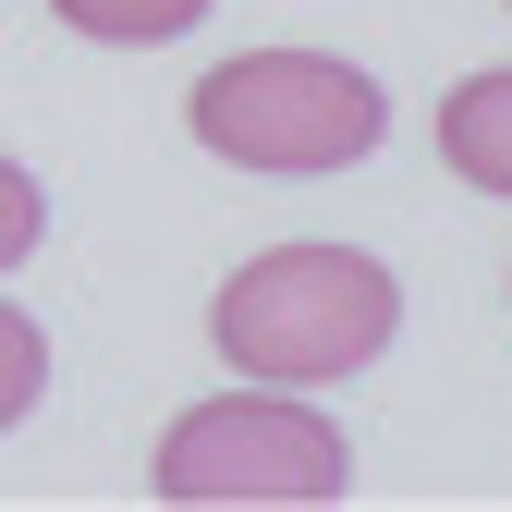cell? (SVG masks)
Masks as SVG:
<instances>
[{"instance_id": "cell-1", "label": "cell", "mask_w": 512, "mask_h": 512, "mask_svg": "<svg viewBox=\"0 0 512 512\" xmlns=\"http://www.w3.org/2000/svg\"><path fill=\"white\" fill-rule=\"evenodd\" d=\"M208 330L244 378H269V391H330V378L378 366L403 330V281L378 269L366 244H269L256 269L220 281Z\"/></svg>"}, {"instance_id": "cell-2", "label": "cell", "mask_w": 512, "mask_h": 512, "mask_svg": "<svg viewBox=\"0 0 512 512\" xmlns=\"http://www.w3.org/2000/svg\"><path fill=\"white\" fill-rule=\"evenodd\" d=\"M147 488L183 512H317L354 488L342 427L317 415L305 391H220V403H183L147 452Z\"/></svg>"}, {"instance_id": "cell-3", "label": "cell", "mask_w": 512, "mask_h": 512, "mask_svg": "<svg viewBox=\"0 0 512 512\" xmlns=\"http://www.w3.org/2000/svg\"><path fill=\"white\" fill-rule=\"evenodd\" d=\"M183 122L232 171H354L391 122V98H378V74H354L330 49H244L220 74H196Z\"/></svg>"}, {"instance_id": "cell-4", "label": "cell", "mask_w": 512, "mask_h": 512, "mask_svg": "<svg viewBox=\"0 0 512 512\" xmlns=\"http://www.w3.org/2000/svg\"><path fill=\"white\" fill-rule=\"evenodd\" d=\"M439 159H452L476 196H512V74H464L439 98Z\"/></svg>"}, {"instance_id": "cell-5", "label": "cell", "mask_w": 512, "mask_h": 512, "mask_svg": "<svg viewBox=\"0 0 512 512\" xmlns=\"http://www.w3.org/2000/svg\"><path fill=\"white\" fill-rule=\"evenodd\" d=\"M74 37H110V49H159V37H196L208 0H49Z\"/></svg>"}, {"instance_id": "cell-6", "label": "cell", "mask_w": 512, "mask_h": 512, "mask_svg": "<svg viewBox=\"0 0 512 512\" xmlns=\"http://www.w3.org/2000/svg\"><path fill=\"white\" fill-rule=\"evenodd\" d=\"M37 391H49V330H37L25 305H0V439L37 415Z\"/></svg>"}, {"instance_id": "cell-7", "label": "cell", "mask_w": 512, "mask_h": 512, "mask_svg": "<svg viewBox=\"0 0 512 512\" xmlns=\"http://www.w3.org/2000/svg\"><path fill=\"white\" fill-rule=\"evenodd\" d=\"M37 232H49V196H37V171L25 159H0V281L37 256Z\"/></svg>"}]
</instances>
